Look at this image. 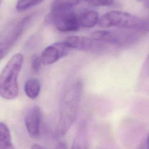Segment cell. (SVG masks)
<instances>
[{"label":"cell","instance_id":"obj_12","mask_svg":"<svg viewBox=\"0 0 149 149\" xmlns=\"http://www.w3.org/2000/svg\"><path fill=\"white\" fill-rule=\"evenodd\" d=\"M24 90L27 97L31 100L36 99L40 94L41 83L37 79L29 78L24 83Z\"/></svg>","mask_w":149,"mask_h":149},{"label":"cell","instance_id":"obj_22","mask_svg":"<svg viewBox=\"0 0 149 149\" xmlns=\"http://www.w3.org/2000/svg\"><path fill=\"white\" fill-rule=\"evenodd\" d=\"M31 149H45V148L38 144H34L32 145Z\"/></svg>","mask_w":149,"mask_h":149},{"label":"cell","instance_id":"obj_6","mask_svg":"<svg viewBox=\"0 0 149 149\" xmlns=\"http://www.w3.org/2000/svg\"><path fill=\"white\" fill-rule=\"evenodd\" d=\"M47 22L52 24L57 30L63 33L76 31L80 27L79 16L73 8L51 7Z\"/></svg>","mask_w":149,"mask_h":149},{"label":"cell","instance_id":"obj_19","mask_svg":"<svg viewBox=\"0 0 149 149\" xmlns=\"http://www.w3.org/2000/svg\"><path fill=\"white\" fill-rule=\"evenodd\" d=\"M54 149H66V143L63 141H59L56 144Z\"/></svg>","mask_w":149,"mask_h":149},{"label":"cell","instance_id":"obj_5","mask_svg":"<svg viewBox=\"0 0 149 149\" xmlns=\"http://www.w3.org/2000/svg\"><path fill=\"white\" fill-rule=\"evenodd\" d=\"M34 12L27 15L19 21L12 23L2 34L0 40V57L2 59L13 48L15 44L22 35L27 27L37 16Z\"/></svg>","mask_w":149,"mask_h":149},{"label":"cell","instance_id":"obj_21","mask_svg":"<svg viewBox=\"0 0 149 149\" xmlns=\"http://www.w3.org/2000/svg\"><path fill=\"white\" fill-rule=\"evenodd\" d=\"M137 149H148V147H147V143H146V140L143 141L141 143V144H140V146H139V147H138Z\"/></svg>","mask_w":149,"mask_h":149},{"label":"cell","instance_id":"obj_23","mask_svg":"<svg viewBox=\"0 0 149 149\" xmlns=\"http://www.w3.org/2000/svg\"><path fill=\"white\" fill-rule=\"evenodd\" d=\"M146 143H147V147H148V148L149 149V134L147 138V139L146 140Z\"/></svg>","mask_w":149,"mask_h":149},{"label":"cell","instance_id":"obj_20","mask_svg":"<svg viewBox=\"0 0 149 149\" xmlns=\"http://www.w3.org/2000/svg\"><path fill=\"white\" fill-rule=\"evenodd\" d=\"M137 1L141 3L145 6V8L149 10V0H136Z\"/></svg>","mask_w":149,"mask_h":149},{"label":"cell","instance_id":"obj_8","mask_svg":"<svg viewBox=\"0 0 149 149\" xmlns=\"http://www.w3.org/2000/svg\"><path fill=\"white\" fill-rule=\"evenodd\" d=\"M70 48L63 41L55 42L45 47L40 55L42 64L50 65L67 56Z\"/></svg>","mask_w":149,"mask_h":149},{"label":"cell","instance_id":"obj_7","mask_svg":"<svg viewBox=\"0 0 149 149\" xmlns=\"http://www.w3.org/2000/svg\"><path fill=\"white\" fill-rule=\"evenodd\" d=\"M65 42L70 49L80 51L100 52L105 49L106 44L100 42L92 37L81 36H71L68 37Z\"/></svg>","mask_w":149,"mask_h":149},{"label":"cell","instance_id":"obj_13","mask_svg":"<svg viewBox=\"0 0 149 149\" xmlns=\"http://www.w3.org/2000/svg\"><path fill=\"white\" fill-rule=\"evenodd\" d=\"M0 149H15L9 127L2 122H0Z\"/></svg>","mask_w":149,"mask_h":149},{"label":"cell","instance_id":"obj_1","mask_svg":"<svg viewBox=\"0 0 149 149\" xmlns=\"http://www.w3.org/2000/svg\"><path fill=\"white\" fill-rule=\"evenodd\" d=\"M83 83L77 80L71 83L64 91L61 98L59 117L54 131V137L60 139L65 136L73 124L78 113L82 93Z\"/></svg>","mask_w":149,"mask_h":149},{"label":"cell","instance_id":"obj_15","mask_svg":"<svg viewBox=\"0 0 149 149\" xmlns=\"http://www.w3.org/2000/svg\"><path fill=\"white\" fill-rule=\"evenodd\" d=\"M81 0H54L52 7L73 8L77 5Z\"/></svg>","mask_w":149,"mask_h":149},{"label":"cell","instance_id":"obj_4","mask_svg":"<svg viewBox=\"0 0 149 149\" xmlns=\"http://www.w3.org/2000/svg\"><path fill=\"white\" fill-rule=\"evenodd\" d=\"M146 34L137 30L118 29L115 30H97L92 33L91 37L106 44L125 47L137 42Z\"/></svg>","mask_w":149,"mask_h":149},{"label":"cell","instance_id":"obj_3","mask_svg":"<svg viewBox=\"0 0 149 149\" xmlns=\"http://www.w3.org/2000/svg\"><path fill=\"white\" fill-rule=\"evenodd\" d=\"M99 24L103 28L132 29L149 32V20L120 10L106 13L100 19Z\"/></svg>","mask_w":149,"mask_h":149},{"label":"cell","instance_id":"obj_14","mask_svg":"<svg viewBox=\"0 0 149 149\" xmlns=\"http://www.w3.org/2000/svg\"><path fill=\"white\" fill-rule=\"evenodd\" d=\"M44 0H17L16 5V9L18 12H23L33 8Z\"/></svg>","mask_w":149,"mask_h":149},{"label":"cell","instance_id":"obj_9","mask_svg":"<svg viewBox=\"0 0 149 149\" xmlns=\"http://www.w3.org/2000/svg\"><path fill=\"white\" fill-rule=\"evenodd\" d=\"M41 111L39 107L35 105L30 108L24 117L26 130L32 138H37L40 134Z\"/></svg>","mask_w":149,"mask_h":149},{"label":"cell","instance_id":"obj_18","mask_svg":"<svg viewBox=\"0 0 149 149\" xmlns=\"http://www.w3.org/2000/svg\"><path fill=\"white\" fill-rule=\"evenodd\" d=\"M141 74L143 77H149V54L143 63Z\"/></svg>","mask_w":149,"mask_h":149},{"label":"cell","instance_id":"obj_10","mask_svg":"<svg viewBox=\"0 0 149 149\" xmlns=\"http://www.w3.org/2000/svg\"><path fill=\"white\" fill-rule=\"evenodd\" d=\"M71 149H89L88 130L85 122L80 124L75 134Z\"/></svg>","mask_w":149,"mask_h":149},{"label":"cell","instance_id":"obj_11","mask_svg":"<svg viewBox=\"0 0 149 149\" xmlns=\"http://www.w3.org/2000/svg\"><path fill=\"white\" fill-rule=\"evenodd\" d=\"M79 21L80 27L84 28H91L98 22V13L93 10H85L79 16Z\"/></svg>","mask_w":149,"mask_h":149},{"label":"cell","instance_id":"obj_17","mask_svg":"<svg viewBox=\"0 0 149 149\" xmlns=\"http://www.w3.org/2000/svg\"><path fill=\"white\" fill-rule=\"evenodd\" d=\"M42 64V62L40 56H38L37 55H34L32 56L31 60V68L34 72L37 73L40 71Z\"/></svg>","mask_w":149,"mask_h":149},{"label":"cell","instance_id":"obj_16","mask_svg":"<svg viewBox=\"0 0 149 149\" xmlns=\"http://www.w3.org/2000/svg\"><path fill=\"white\" fill-rule=\"evenodd\" d=\"M115 0H86L87 3L95 7L108 6L112 5Z\"/></svg>","mask_w":149,"mask_h":149},{"label":"cell","instance_id":"obj_2","mask_svg":"<svg viewBox=\"0 0 149 149\" xmlns=\"http://www.w3.org/2000/svg\"><path fill=\"white\" fill-rule=\"evenodd\" d=\"M24 62L21 53L13 55L1 71L0 75V95L7 100L15 99L19 93L18 77Z\"/></svg>","mask_w":149,"mask_h":149}]
</instances>
